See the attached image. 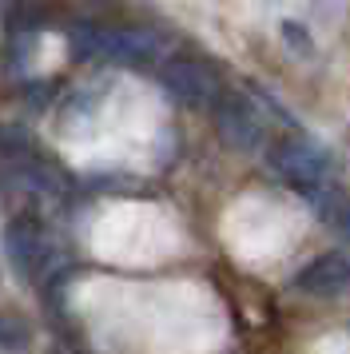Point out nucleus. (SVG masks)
Returning <instances> with one entry per match:
<instances>
[{
	"instance_id": "nucleus-5",
	"label": "nucleus",
	"mask_w": 350,
	"mask_h": 354,
	"mask_svg": "<svg viewBox=\"0 0 350 354\" xmlns=\"http://www.w3.org/2000/svg\"><path fill=\"white\" fill-rule=\"evenodd\" d=\"M295 287L302 295H315V299H342L350 295V255H318L311 259L299 274H295Z\"/></svg>"
},
{
	"instance_id": "nucleus-7",
	"label": "nucleus",
	"mask_w": 350,
	"mask_h": 354,
	"mask_svg": "<svg viewBox=\"0 0 350 354\" xmlns=\"http://www.w3.org/2000/svg\"><path fill=\"white\" fill-rule=\"evenodd\" d=\"M334 227H338V231H342V235L350 239V203H347L342 211H338V215H334Z\"/></svg>"
},
{
	"instance_id": "nucleus-2",
	"label": "nucleus",
	"mask_w": 350,
	"mask_h": 354,
	"mask_svg": "<svg viewBox=\"0 0 350 354\" xmlns=\"http://www.w3.org/2000/svg\"><path fill=\"white\" fill-rule=\"evenodd\" d=\"M4 255H8V263L20 271V279L40 283V279H48V274L56 271L60 247H56L52 231H48L40 219L20 215V219H12V223L4 227Z\"/></svg>"
},
{
	"instance_id": "nucleus-4",
	"label": "nucleus",
	"mask_w": 350,
	"mask_h": 354,
	"mask_svg": "<svg viewBox=\"0 0 350 354\" xmlns=\"http://www.w3.org/2000/svg\"><path fill=\"white\" fill-rule=\"evenodd\" d=\"M159 80L183 108H211L223 96L219 72L211 64H203V60H191V56H172L159 68Z\"/></svg>"
},
{
	"instance_id": "nucleus-3",
	"label": "nucleus",
	"mask_w": 350,
	"mask_h": 354,
	"mask_svg": "<svg viewBox=\"0 0 350 354\" xmlns=\"http://www.w3.org/2000/svg\"><path fill=\"white\" fill-rule=\"evenodd\" d=\"M267 163L275 176L291 179L299 187H318L331 176V151L306 136H283L267 147Z\"/></svg>"
},
{
	"instance_id": "nucleus-6",
	"label": "nucleus",
	"mask_w": 350,
	"mask_h": 354,
	"mask_svg": "<svg viewBox=\"0 0 350 354\" xmlns=\"http://www.w3.org/2000/svg\"><path fill=\"white\" fill-rule=\"evenodd\" d=\"M219 128L227 136V144L243 147V151H251L267 140V124H263V115L255 108L247 96H227L219 100Z\"/></svg>"
},
{
	"instance_id": "nucleus-1",
	"label": "nucleus",
	"mask_w": 350,
	"mask_h": 354,
	"mask_svg": "<svg viewBox=\"0 0 350 354\" xmlns=\"http://www.w3.org/2000/svg\"><path fill=\"white\" fill-rule=\"evenodd\" d=\"M68 48L84 64H120L131 72H159L172 60V40L151 28H120V24H72Z\"/></svg>"
}]
</instances>
